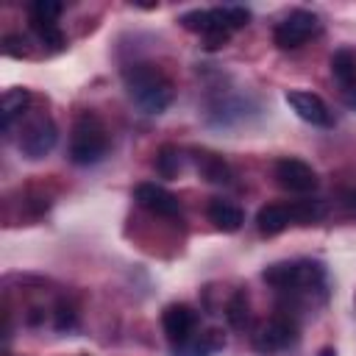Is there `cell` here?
<instances>
[{
	"mask_svg": "<svg viewBox=\"0 0 356 356\" xmlns=\"http://www.w3.org/2000/svg\"><path fill=\"white\" fill-rule=\"evenodd\" d=\"M225 345L222 334L217 331H203V334H192L189 339L172 345V356H214L220 348Z\"/></svg>",
	"mask_w": 356,
	"mask_h": 356,
	"instance_id": "cell-13",
	"label": "cell"
},
{
	"mask_svg": "<svg viewBox=\"0 0 356 356\" xmlns=\"http://www.w3.org/2000/svg\"><path fill=\"white\" fill-rule=\"evenodd\" d=\"M161 328H164L167 339H170L172 345H178V342H184V339H189V337L195 334V328H197V314H195V309L186 306V303H172V306H167V309L161 312Z\"/></svg>",
	"mask_w": 356,
	"mask_h": 356,
	"instance_id": "cell-10",
	"label": "cell"
},
{
	"mask_svg": "<svg viewBox=\"0 0 356 356\" xmlns=\"http://www.w3.org/2000/svg\"><path fill=\"white\" fill-rule=\"evenodd\" d=\"M125 89L131 100L145 111V114H161L172 103V83L170 78L150 61H136L122 70Z\"/></svg>",
	"mask_w": 356,
	"mask_h": 356,
	"instance_id": "cell-2",
	"label": "cell"
},
{
	"mask_svg": "<svg viewBox=\"0 0 356 356\" xmlns=\"http://www.w3.org/2000/svg\"><path fill=\"white\" fill-rule=\"evenodd\" d=\"M275 181L281 189L295 192V195H309L317 189V172L312 170V164H306L303 159H295V156L275 161Z\"/></svg>",
	"mask_w": 356,
	"mask_h": 356,
	"instance_id": "cell-6",
	"label": "cell"
},
{
	"mask_svg": "<svg viewBox=\"0 0 356 356\" xmlns=\"http://www.w3.org/2000/svg\"><path fill=\"white\" fill-rule=\"evenodd\" d=\"M228 323L234 325V328H242L245 323H248V298L239 292V295H234V300L228 303Z\"/></svg>",
	"mask_w": 356,
	"mask_h": 356,
	"instance_id": "cell-21",
	"label": "cell"
},
{
	"mask_svg": "<svg viewBox=\"0 0 356 356\" xmlns=\"http://www.w3.org/2000/svg\"><path fill=\"white\" fill-rule=\"evenodd\" d=\"M261 278L281 289V292H314L325 284V267L312 259H295V261H278L270 264Z\"/></svg>",
	"mask_w": 356,
	"mask_h": 356,
	"instance_id": "cell-4",
	"label": "cell"
},
{
	"mask_svg": "<svg viewBox=\"0 0 356 356\" xmlns=\"http://www.w3.org/2000/svg\"><path fill=\"white\" fill-rule=\"evenodd\" d=\"M250 19V11L242 8V6H217V8H195V11H186L178 17V22L192 31V33H200L206 39V47L214 50V47H222L234 31L245 28Z\"/></svg>",
	"mask_w": 356,
	"mask_h": 356,
	"instance_id": "cell-1",
	"label": "cell"
},
{
	"mask_svg": "<svg viewBox=\"0 0 356 356\" xmlns=\"http://www.w3.org/2000/svg\"><path fill=\"white\" fill-rule=\"evenodd\" d=\"M323 31V22L314 11L306 8H295L292 14H286L275 28H273V42L281 50H295L300 44H306L312 36H317Z\"/></svg>",
	"mask_w": 356,
	"mask_h": 356,
	"instance_id": "cell-5",
	"label": "cell"
},
{
	"mask_svg": "<svg viewBox=\"0 0 356 356\" xmlns=\"http://www.w3.org/2000/svg\"><path fill=\"white\" fill-rule=\"evenodd\" d=\"M134 197H136V203H139L142 209H147V211L156 214V217H178V214H181L178 197H175L170 189L159 186V184H150V181L139 184V186L134 189Z\"/></svg>",
	"mask_w": 356,
	"mask_h": 356,
	"instance_id": "cell-9",
	"label": "cell"
},
{
	"mask_svg": "<svg viewBox=\"0 0 356 356\" xmlns=\"http://www.w3.org/2000/svg\"><path fill=\"white\" fill-rule=\"evenodd\" d=\"M108 153V131L103 120L92 111H83L70 134V161L78 167H89L103 161Z\"/></svg>",
	"mask_w": 356,
	"mask_h": 356,
	"instance_id": "cell-3",
	"label": "cell"
},
{
	"mask_svg": "<svg viewBox=\"0 0 356 356\" xmlns=\"http://www.w3.org/2000/svg\"><path fill=\"white\" fill-rule=\"evenodd\" d=\"M284 100H286V106H289L303 122L317 125V128H331V125H334V114H331V108L325 106V100H323L320 95H314V92H309V89H289V92L284 95Z\"/></svg>",
	"mask_w": 356,
	"mask_h": 356,
	"instance_id": "cell-7",
	"label": "cell"
},
{
	"mask_svg": "<svg viewBox=\"0 0 356 356\" xmlns=\"http://www.w3.org/2000/svg\"><path fill=\"white\" fill-rule=\"evenodd\" d=\"M28 103H31V92L28 89H6L3 92V128L6 131L11 128L14 117L28 108Z\"/></svg>",
	"mask_w": 356,
	"mask_h": 356,
	"instance_id": "cell-15",
	"label": "cell"
},
{
	"mask_svg": "<svg viewBox=\"0 0 356 356\" xmlns=\"http://www.w3.org/2000/svg\"><path fill=\"white\" fill-rule=\"evenodd\" d=\"M331 72L334 78L339 81L342 89H348L353 81H356V56L350 50H337L331 56Z\"/></svg>",
	"mask_w": 356,
	"mask_h": 356,
	"instance_id": "cell-16",
	"label": "cell"
},
{
	"mask_svg": "<svg viewBox=\"0 0 356 356\" xmlns=\"http://www.w3.org/2000/svg\"><path fill=\"white\" fill-rule=\"evenodd\" d=\"M58 142V128L50 117H36L31 120L25 128H22V136H19V150L28 156V159H42L47 156Z\"/></svg>",
	"mask_w": 356,
	"mask_h": 356,
	"instance_id": "cell-8",
	"label": "cell"
},
{
	"mask_svg": "<svg viewBox=\"0 0 356 356\" xmlns=\"http://www.w3.org/2000/svg\"><path fill=\"white\" fill-rule=\"evenodd\" d=\"M31 28L36 31V36H39L42 44H50L56 50H61L64 42H67L64 33H61V28H58V22H31Z\"/></svg>",
	"mask_w": 356,
	"mask_h": 356,
	"instance_id": "cell-20",
	"label": "cell"
},
{
	"mask_svg": "<svg viewBox=\"0 0 356 356\" xmlns=\"http://www.w3.org/2000/svg\"><path fill=\"white\" fill-rule=\"evenodd\" d=\"M61 11H64V6L56 3V0H33L28 6L31 22H56L61 17Z\"/></svg>",
	"mask_w": 356,
	"mask_h": 356,
	"instance_id": "cell-19",
	"label": "cell"
},
{
	"mask_svg": "<svg viewBox=\"0 0 356 356\" xmlns=\"http://www.w3.org/2000/svg\"><path fill=\"white\" fill-rule=\"evenodd\" d=\"M345 92V103L350 106V108H356V81L348 86V89H342Z\"/></svg>",
	"mask_w": 356,
	"mask_h": 356,
	"instance_id": "cell-23",
	"label": "cell"
},
{
	"mask_svg": "<svg viewBox=\"0 0 356 356\" xmlns=\"http://www.w3.org/2000/svg\"><path fill=\"white\" fill-rule=\"evenodd\" d=\"M342 209H345V214H348V217H353V220H356V186L342 192Z\"/></svg>",
	"mask_w": 356,
	"mask_h": 356,
	"instance_id": "cell-22",
	"label": "cell"
},
{
	"mask_svg": "<svg viewBox=\"0 0 356 356\" xmlns=\"http://www.w3.org/2000/svg\"><path fill=\"white\" fill-rule=\"evenodd\" d=\"M289 225H295V214H292V200L286 203H267L259 209L256 214V228L264 236H275L281 231H286Z\"/></svg>",
	"mask_w": 356,
	"mask_h": 356,
	"instance_id": "cell-12",
	"label": "cell"
},
{
	"mask_svg": "<svg viewBox=\"0 0 356 356\" xmlns=\"http://www.w3.org/2000/svg\"><path fill=\"white\" fill-rule=\"evenodd\" d=\"M320 356H337V350H334V348H323Z\"/></svg>",
	"mask_w": 356,
	"mask_h": 356,
	"instance_id": "cell-24",
	"label": "cell"
},
{
	"mask_svg": "<svg viewBox=\"0 0 356 356\" xmlns=\"http://www.w3.org/2000/svg\"><path fill=\"white\" fill-rule=\"evenodd\" d=\"M181 161H184V156H181L175 147L164 145V147L159 150V156H156V170H159L161 178H175V175L181 172Z\"/></svg>",
	"mask_w": 356,
	"mask_h": 356,
	"instance_id": "cell-18",
	"label": "cell"
},
{
	"mask_svg": "<svg viewBox=\"0 0 356 356\" xmlns=\"http://www.w3.org/2000/svg\"><path fill=\"white\" fill-rule=\"evenodd\" d=\"M295 342V325L289 320H270L256 337H253V348L264 356L281 353Z\"/></svg>",
	"mask_w": 356,
	"mask_h": 356,
	"instance_id": "cell-11",
	"label": "cell"
},
{
	"mask_svg": "<svg viewBox=\"0 0 356 356\" xmlns=\"http://www.w3.org/2000/svg\"><path fill=\"white\" fill-rule=\"evenodd\" d=\"M197 167H200L203 178L211 181V184H228V178H231L228 164L220 156H214V153H200L197 156Z\"/></svg>",
	"mask_w": 356,
	"mask_h": 356,
	"instance_id": "cell-17",
	"label": "cell"
},
{
	"mask_svg": "<svg viewBox=\"0 0 356 356\" xmlns=\"http://www.w3.org/2000/svg\"><path fill=\"white\" fill-rule=\"evenodd\" d=\"M209 220L214 222V228H220V231H225V234H234V231L242 228L245 214H242V209H239L236 203L217 197V200L209 203Z\"/></svg>",
	"mask_w": 356,
	"mask_h": 356,
	"instance_id": "cell-14",
	"label": "cell"
}]
</instances>
